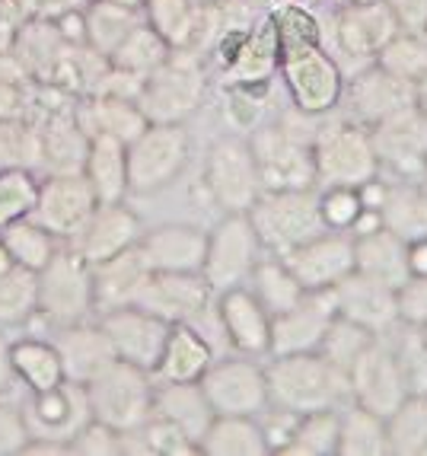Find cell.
I'll return each instance as SVG.
<instances>
[{
    "label": "cell",
    "instance_id": "37",
    "mask_svg": "<svg viewBox=\"0 0 427 456\" xmlns=\"http://www.w3.org/2000/svg\"><path fill=\"white\" fill-rule=\"evenodd\" d=\"M342 415V431H338V453L344 456H380L390 453V437H386V419L376 411L364 409L351 399L338 409Z\"/></svg>",
    "mask_w": 427,
    "mask_h": 456
},
{
    "label": "cell",
    "instance_id": "30",
    "mask_svg": "<svg viewBox=\"0 0 427 456\" xmlns=\"http://www.w3.org/2000/svg\"><path fill=\"white\" fill-rule=\"evenodd\" d=\"M214 345L211 338L198 332L195 326H173L169 329L163 358L153 370L163 383H198L214 364Z\"/></svg>",
    "mask_w": 427,
    "mask_h": 456
},
{
    "label": "cell",
    "instance_id": "41",
    "mask_svg": "<svg viewBox=\"0 0 427 456\" xmlns=\"http://www.w3.org/2000/svg\"><path fill=\"white\" fill-rule=\"evenodd\" d=\"M166 58H169V42L160 36V32L153 29V26L141 23L138 29L125 38L122 45L115 48V54L109 58V64H112L115 70H125V74L147 80V77L160 68Z\"/></svg>",
    "mask_w": 427,
    "mask_h": 456
},
{
    "label": "cell",
    "instance_id": "7",
    "mask_svg": "<svg viewBox=\"0 0 427 456\" xmlns=\"http://www.w3.org/2000/svg\"><path fill=\"white\" fill-rule=\"evenodd\" d=\"M370 144L376 153V175L390 173V183H424L427 179V112L418 102L374 125Z\"/></svg>",
    "mask_w": 427,
    "mask_h": 456
},
{
    "label": "cell",
    "instance_id": "47",
    "mask_svg": "<svg viewBox=\"0 0 427 456\" xmlns=\"http://www.w3.org/2000/svg\"><path fill=\"white\" fill-rule=\"evenodd\" d=\"M380 68L405 80L408 86H418L427 77V42H418L415 36L390 38L380 52Z\"/></svg>",
    "mask_w": 427,
    "mask_h": 456
},
{
    "label": "cell",
    "instance_id": "15",
    "mask_svg": "<svg viewBox=\"0 0 427 456\" xmlns=\"http://www.w3.org/2000/svg\"><path fill=\"white\" fill-rule=\"evenodd\" d=\"M29 441H48L68 450V444L93 421L90 399L84 383L64 380L45 393H32L23 405Z\"/></svg>",
    "mask_w": 427,
    "mask_h": 456
},
{
    "label": "cell",
    "instance_id": "22",
    "mask_svg": "<svg viewBox=\"0 0 427 456\" xmlns=\"http://www.w3.org/2000/svg\"><path fill=\"white\" fill-rule=\"evenodd\" d=\"M217 316H221L223 342L230 345V351L259 361L271 354V316L249 288L217 294Z\"/></svg>",
    "mask_w": 427,
    "mask_h": 456
},
{
    "label": "cell",
    "instance_id": "3",
    "mask_svg": "<svg viewBox=\"0 0 427 456\" xmlns=\"http://www.w3.org/2000/svg\"><path fill=\"white\" fill-rule=\"evenodd\" d=\"M246 214L268 256H287L290 249L310 243L313 236L328 230L316 189L262 191L259 201Z\"/></svg>",
    "mask_w": 427,
    "mask_h": 456
},
{
    "label": "cell",
    "instance_id": "40",
    "mask_svg": "<svg viewBox=\"0 0 427 456\" xmlns=\"http://www.w3.org/2000/svg\"><path fill=\"white\" fill-rule=\"evenodd\" d=\"M386 348L392 351V358L399 361V370L405 377L408 395H427V342L424 329L412 326V322L399 320L380 335Z\"/></svg>",
    "mask_w": 427,
    "mask_h": 456
},
{
    "label": "cell",
    "instance_id": "20",
    "mask_svg": "<svg viewBox=\"0 0 427 456\" xmlns=\"http://www.w3.org/2000/svg\"><path fill=\"white\" fill-rule=\"evenodd\" d=\"M348 383H351L354 403L376 411L383 419H390L392 411L408 399V387H405V377L399 370V361L392 358V351L386 348L380 335L354 361V367L348 370Z\"/></svg>",
    "mask_w": 427,
    "mask_h": 456
},
{
    "label": "cell",
    "instance_id": "14",
    "mask_svg": "<svg viewBox=\"0 0 427 456\" xmlns=\"http://www.w3.org/2000/svg\"><path fill=\"white\" fill-rule=\"evenodd\" d=\"M205 96V74L189 54L173 58L169 54L160 68L153 70L141 86L138 106L153 125H182L185 115L198 109Z\"/></svg>",
    "mask_w": 427,
    "mask_h": 456
},
{
    "label": "cell",
    "instance_id": "10",
    "mask_svg": "<svg viewBox=\"0 0 427 456\" xmlns=\"http://www.w3.org/2000/svg\"><path fill=\"white\" fill-rule=\"evenodd\" d=\"M134 306H144L153 316L166 320L169 326H195L205 338H207V322L221 320L217 316V294L207 288L201 272L195 274L150 272L141 294L134 297Z\"/></svg>",
    "mask_w": 427,
    "mask_h": 456
},
{
    "label": "cell",
    "instance_id": "53",
    "mask_svg": "<svg viewBox=\"0 0 427 456\" xmlns=\"http://www.w3.org/2000/svg\"><path fill=\"white\" fill-rule=\"evenodd\" d=\"M29 444V428H26L23 409L0 403V456L23 453Z\"/></svg>",
    "mask_w": 427,
    "mask_h": 456
},
{
    "label": "cell",
    "instance_id": "24",
    "mask_svg": "<svg viewBox=\"0 0 427 456\" xmlns=\"http://www.w3.org/2000/svg\"><path fill=\"white\" fill-rule=\"evenodd\" d=\"M138 252L150 272L195 274L205 265L207 233L189 224H163V227L144 230Z\"/></svg>",
    "mask_w": 427,
    "mask_h": 456
},
{
    "label": "cell",
    "instance_id": "25",
    "mask_svg": "<svg viewBox=\"0 0 427 456\" xmlns=\"http://www.w3.org/2000/svg\"><path fill=\"white\" fill-rule=\"evenodd\" d=\"M332 294H335L338 316L370 329L374 335H383L386 329L399 322L396 290L383 288L380 281H374V278H367L360 272H351L348 278H342L332 288Z\"/></svg>",
    "mask_w": 427,
    "mask_h": 456
},
{
    "label": "cell",
    "instance_id": "1",
    "mask_svg": "<svg viewBox=\"0 0 427 456\" xmlns=\"http://www.w3.org/2000/svg\"><path fill=\"white\" fill-rule=\"evenodd\" d=\"M268 399L275 409L310 415V411L342 409L351 403V383L342 367H335L322 351L268 358Z\"/></svg>",
    "mask_w": 427,
    "mask_h": 456
},
{
    "label": "cell",
    "instance_id": "9",
    "mask_svg": "<svg viewBox=\"0 0 427 456\" xmlns=\"http://www.w3.org/2000/svg\"><path fill=\"white\" fill-rule=\"evenodd\" d=\"M316 185H348L360 189L376 179V153L370 144V131L354 122H335L316 131L313 137Z\"/></svg>",
    "mask_w": 427,
    "mask_h": 456
},
{
    "label": "cell",
    "instance_id": "8",
    "mask_svg": "<svg viewBox=\"0 0 427 456\" xmlns=\"http://www.w3.org/2000/svg\"><path fill=\"white\" fill-rule=\"evenodd\" d=\"M249 147L259 167L262 191L316 189L313 141H303L290 125H259L249 134Z\"/></svg>",
    "mask_w": 427,
    "mask_h": 456
},
{
    "label": "cell",
    "instance_id": "5",
    "mask_svg": "<svg viewBox=\"0 0 427 456\" xmlns=\"http://www.w3.org/2000/svg\"><path fill=\"white\" fill-rule=\"evenodd\" d=\"M265 256L268 252L262 246L255 227H252L249 214H223L221 221L214 224L211 233H207V252H205V265H201V278H205L214 294L246 288L255 265Z\"/></svg>",
    "mask_w": 427,
    "mask_h": 456
},
{
    "label": "cell",
    "instance_id": "59",
    "mask_svg": "<svg viewBox=\"0 0 427 456\" xmlns=\"http://www.w3.org/2000/svg\"><path fill=\"white\" fill-rule=\"evenodd\" d=\"M421 329H424V342H427V326H421Z\"/></svg>",
    "mask_w": 427,
    "mask_h": 456
},
{
    "label": "cell",
    "instance_id": "55",
    "mask_svg": "<svg viewBox=\"0 0 427 456\" xmlns=\"http://www.w3.org/2000/svg\"><path fill=\"white\" fill-rule=\"evenodd\" d=\"M16 373H13V361H10V342L0 335V395L13 387Z\"/></svg>",
    "mask_w": 427,
    "mask_h": 456
},
{
    "label": "cell",
    "instance_id": "17",
    "mask_svg": "<svg viewBox=\"0 0 427 456\" xmlns=\"http://www.w3.org/2000/svg\"><path fill=\"white\" fill-rule=\"evenodd\" d=\"M100 326L106 329L109 342L115 348V358L128 361L141 370L153 373L163 358L169 338V322L153 316L144 306H118V310L100 313Z\"/></svg>",
    "mask_w": 427,
    "mask_h": 456
},
{
    "label": "cell",
    "instance_id": "60",
    "mask_svg": "<svg viewBox=\"0 0 427 456\" xmlns=\"http://www.w3.org/2000/svg\"><path fill=\"white\" fill-rule=\"evenodd\" d=\"M424 189H427V179H424Z\"/></svg>",
    "mask_w": 427,
    "mask_h": 456
},
{
    "label": "cell",
    "instance_id": "16",
    "mask_svg": "<svg viewBox=\"0 0 427 456\" xmlns=\"http://www.w3.org/2000/svg\"><path fill=\"white\" fill-rule=\"evenodd\" d=\"M96 208H100V198L84 173H58L42 179V185H38L32 221H38L48 233H54L61 243L70 246Z\"/></svg>",
    "mask_w": 427,
    "mask_h": 456
},
{
    "label": "cell",
    "instance_id": "49",
    "mask_svg": "<svg viewBox=\"0 0 427 456\" xmlns=\"http://www.w3.org/2000/svg\"><path fill=\"white\" fill-rule=\"evenodd\" d=\"M319 208L328 230H351L354 221L360 217V211H364V201H360L358 189L332 185V189L319 191Z\"/></svg>",
    "mask_w": 427,
    "mask_h": 456
},
{
    "label": "cell",
    "instance_id": "28",
    "mask_svg": "<svg viewBox=\"0 0 427 456\" xmlns=\"http://www.w3.org/2000/svg\"><path fill=\"white\" fill-rule=\"evenodd\" d=\"M153 415L176 428L185 441L195 444V450L214 421V409L201 383H160L153 393Z\"/></svg>",
    "mask_w": 427,
    "mask_h": 456
},
{
    "label": "cell",
    "instance_id": "19",
    "mask_svg": "<svg viewBox=\"0 0 427 456\" xmlns=\"http://www.w3.org/2000/svg\"><path fill=\"white\" fill-rule=\"evenodd\" d=\"M281 259L303 290H332L354 272V236L348 230H326Z\"/></svg>",
    "mask_w": 427,
    "mask_h": 456
},
{
    "label": "cell",
    "instance_id": "26",
    "mask_svg": "<svg viewBox=\"0 0 427 456\" xmlns=\"http://www.w3.org/2000/svg\"><path fill=\"white\" fill-rule=\"evenodd\" d=\"M354 272L374 278L383 288L399 290L412 278L408 243L399 240V236L386 227H376V230H370V233L354 236Z\"/></svg>",
    "mask_w": 427,
    "mask_h": 456
},
{
    "label": "cell",
    "instance_id": "23",
    "mask_svg": "<svg viewBox=\"0 0 427 456\" xmlns=\"http://www.w3.org/2000/svg\"><path fill=\"white\" fill-rule=\"evenodd\" d=\"M144 236V224L134 211L118 201V205H100L93 211V217L86 221V227L77 236L74 249L84 256L90 265H100V262H109L122 252L134 249Z\"/></svg>",
    "mask_w": 427,
    "mask_h": 456
},
{
    "label": "cell",
    "instance_id": "43",
    "mask_svg": "<svg viewBox=\"0 0 427 456\" xmlns=\"http://www.w3.org/2000/svg\"><path fill=\"white\" fill-rule=\"evenodd\" d=\"M38 313V272L10 265L0 272V329L20 326Z\"/></svg>",
    "mask_w": 427,
    "mask_h": 456
},
{
    "label": "cell",
    "instance_id": "31",
    "mask_svg": "<svg viewBox=\"0 0 427 456\" xmlns=\"http://www.w3.org/2000/svg\"><path fill=\"white\" fill-rule=\"evenodd\" d=\"M383 183V179H380ZM383 198L376 205L380 224L405 240V243H421L427 240V189L424 183H383Z\"/></svg>",
    "mask_w": 427,
    "mask_h": 456
},
{
    "label": "cell",
    "instance_id": "18",
    "mask_svg": "<svg viewBox=\"0 0 427 456\" xmlns=\"http://www.w3.org/2000/svg\"><path fill=\"white\" fill-rule=\"evenodd\" d=\"M335 320V294L332 290H306L297 306H290L287 313L271 320V354L268 358L319 351Z\"/></svg>",
    "mask_w": 427,
    "mask_h": 456
},
{
    "label": "cell",
    "instance_id": "32",
    "mask_svg": "<svg viewBox=\"0 0 427 456\" xmlns=\"http://www.w3.org/2000/svg\"><path fill=\"white\" fill-rule=\"evenodd\" d=\"M150 278V268L141 259L138 246L122 256H115L109 262L93 265V288H96V313L118 310V306H131L134 297L141 294L144 281Z\"/></svg>",
    "mask_w": 427,
    "mask_h": 456
},
{
    "label": "cell",
    "instance_id": "36",
    "mask_svg": "<svg viewBox=\"0 0 427 456\" xmlns=\"http://www.w3.org/2000/svg\"><path fill=\"white\" fill-rule=\"evenodd\" d=\"M10 361H13L16 380L29 393H45V389L64 383L61 354H58L54 342H42V338L10 342Z\"/></svg>",
    "mask_w": 427,
    "mask_h": 456
},
{
    "label": "cell",
    "instance_id": "21",
    "mask_svg": "<svg viewBox=\"0 0 427 456\" xmlns=\"http://www.w3.org/2000/svg\"><path fill=\"white\" fill-rule=\"evenodd\" d=\"M342 106L348 109V122L360 125V128H374L383 118H390L399 109L415 102V86L405 80L392 77L390 70H383L380 64L364 70L360 77L342 84Z\"/></svg>",
    "mask_w": 427,
    "mask_h": 456
},
{
    "label": "cell",
    "instance_id": "46",
    "mask_svg": "<svg viewBox=\"0 0 427 456\" xmlns=\"http://www.w3.org/2000/svg\"><path fill=\"white\" fill-rule=\"evenodd\" d=\"M38 179L29 169H0V230L32 217L38 201Z\"/></svg>",
    "mask_w": 427,
    "mask_h": 456
},
{
    "label": "cell",
    "instance_id": "33",
    "mask_svg": "<svg viewBox=\"0 0 427 456\" xmlns=\"http://www.w3.org/2000/svg\"><path fill=\"white\" fill-rule=\"evenodd\" d=\"M86 151H90V134L77 122L74 109L54 112L42 128V167L58 173H84Z\"/></svg>",
    "mask_w": 427,
    "mask_h": 456
},
{
    "label": "cell",
    "instance_id": "11",
    "mask_svg": "<svg viewBox=\"0 0 427 456\" xmlns=\"http://www.w3.org/2000/svg\"><path fill=\"white\" fill-rule=\"evenodd\" d=\"M207 195L223 214H246L262 195V179L249 137L223 134L207 151L205 163Z\"/></svg>",
    "mask_w": 427,
    "mask_h": 456
},
{
    "label": "cell",
    "instance_id": "58",
    "mask_svg": "<svg viewBox=\"0 0 427 456\" xmlns=\"http://www.w3.org/2000/svg\"><path fill=\"white\" fill-rule=\"evenodd\" d=\"M112 4H125V7H141V0H112Z\"/></svg>",
    "mask_w": 427,
    "mask_h": 456
},
{
    "label": "cell",
    "instance_id": "12",
    "mask_svg": "<svg viewBox=\"0 0 427 456\" xmlns=\"http://www.w3.org/2000/svg\"><path fill=\"white\" fill-rule=\"evenodd\" d=\"M189 131L182 125H147L128 144V191L153 195L176 183L189 163Z\"/></svg>",
    "mask_w": 427,
    "mask_h": 456
},
{
    "label": "cell",
    "instance_id": "54",
    "mask_svg": "<svg viewBox=\"0 0 427 456\" xmlns=\"http://www.w3.org/2000/svg\"><path fill=\"white\" fill-rule=\"evenodd\" d=\"M42 20H64V16L84 13L93 0H29Z\"/></svg>",
    "mask_w": 427,
    "mask_h": 456
},
{
    "label": "cell",
    "instance_id": "27",
    "mask_svg": "<svg viewBox=\"0 0 427 456\" xmlns=\"http://www.w3.org/2000/svg\"><path fill=\"white\" fill-rule=\"evenodd\" d=\"M54 348L61 354L64 380L74 383H90L106 364L115 361V348L109 342L106 329L100 322H74V326H61Z\"/></svg>",
    "mask_w": 427,
    "mask_h": 456
},
{
    "label": "cell",
    "instance_id": "42",
    "mask_svg": "<svg viewBox=\"0 0 427 456\" xmlns=\"http://www.w3.org/2000/svg\"><path fill=\"white\" fill-rule=\"evenodd\" d=\"M338 431H342V415H338V409L300 415L294 431H290L287 444L281 447V453H294V456L338 453Z\"/></svg>",
    "mask_w": 427,
    "mask_h": 456
},
{
    "label": "cell",
    "instance_id": "2",
    "mask_svg": "<svg viewBox=\"0 0 427 456\" xmlns=\"http://www.w3.org/2000/svg\"><path fill=\"white\" fill-rule=\"evenodd\" d=\"M278 29V52L284 54V70H287L290 96L300 112H322L332 109L342 96V80H338L335 64L322 58L316 48L313 20L300 10H287L275 23Z\"/></svg>",
    "mask_w": 427,
    "mask_h": 456
},
{
    "label": "cell",
    "instance_id": "34",
    "mask_svg": "<svg viewBox=\"0 0 427 456\" xmlns=\"http://www.w3.org/2000/svg\"><path fill=\"white\" fill-rule=\"evenodd\" d=\"M198 453L207 456H262L271 453L259 415H214Z\"/></svg>",
    "mask_w": 427,
    "mask_h": 456
},
{
    "label": "cell",
    "instance_id": "13",
    "mask_svg": "<svg viewBox=\"0 0 427 456\" xmlns=\"http://www.w3.org/2000/svg\"><path fill=\"white\" fill-rule=\"evenodd\" d=\"M198 383L214 415H262L271 405L265 364H259V358L237 354V351L227 358H214V364L207 367Z\"/></svg>",
    "mask_w": 427,
    "mask_h": 456
},
{
    "label": "cell",
    "instance_id": "39",
    "mask_svg": "<svg viewBox=\"0 0 427 456\" xmlns=\"http://www.w3.org/2000/svg\"><path fill=\"white\" fill-rule=\"evenodd\" d=\"M0 243H4V249H7L13 265L29 268V272H42V268L54 259V252L64 246L58 236L48 233V230L38 221H32V217H23V221H16L0 230Z\"/></svg>",
    "mask_w": 427,
    "mask_h": 456
},
{
    "label": "cell",
    "instance_id": "29",
    "mask_svg": "<svg viewBox=\"0 0 427 456\" xmlns=\"http://www.w3.org/2000/svg\"><path fill=\"white\" fill-rule=\"evenodd\" d=\"M84 175L90 179L100 205H118L128 195V144L106 131L90 134Z\"/></svg>",
    "mask_w": 427,
    "mask_h": 456
},
{
    "label": "cell",
    "instance_id": "45",
    "mask_svg": "<svg viewBox=\"0 0 427 456\" xmlns=\"http://www.w3.org/2000/svg\"><path fill=\"white\" fill-rule=\"evenodd\" d=\"M42 167V128H32L23 118H0V169Z\"/></svg>",
    "mask_w": 427,
    "mask_h": 456
},
{
    "label": "cell",
    "instance_id": "50",
    "mask_svg": "<svg viewBox=\"0 0 427 456\" xmlns=\"http://www.w3.org/2000/svg\"><path fill=\"white\" fill-rule=\"evenodd\" d=\"M150 13H153V29L166 38L169 45L173 42H182L185 32H191V10L185 0H150Z\"/></svg>",
    "mask_w": 427,
    "mask_h": 456
},
{
    "label": "cell",
    "instance_id": "4",
    "mask_svg": "<svg viewBox=\"0 0 427 456\" xmlns=\"http://www.w3.org/2000/svg\"><path fill=\"white\" fill-rule=\"evenodd\" d=\"M153 373L115 358L102 367L90 383H86V399H90L93 419L109 425L118 434H131L144 428L153 415Z\"/></svg>",
    "mask_w": 427,
    "mask_h": 456
},
{
    "label": "cell",
    "instance_id": "44",
    "mask_svg": "<svg viewBox=\"0 0 427 456\" xmlns=\"http://www.w3.org/2000/svg\"><path fill=\"white\" fill-rule=\"evenodd\" d=\"M390 453L427 456V395H408L386 419Z\"/></svg>",
    "mask_w": 427,
    "mask_h": 456
},
{
    "label": "cell",
    "instance_id": "48",
    "mask_svg": "<svg viewBox=\"0 0 427 456\" xmlns=\"http://www.w3.org/2000/svg\"><path fill=\"white\" fill-rule=\"evenodd\" d=\"M374 338L376 335L370 332V329H364V326H358V322L338 316V320L332 322V329H328L326 342H322L319 351L332 361V364L342 367V370L348 373L354 367V361H358L360 354L374 345Z\"/></svg>",
    "mask_w": 427,
    "mask_h": 456
},
{
    "label": "cell",
    "instance_id": "35",
    "mask_svg": "<svg viewBox=\"0 0 427 456\" xmlns=\"http://www.w3.org/2000/svg\"><path fill=\"white\" fill-rule=\"evenodd\" d=\"M138 26V10L125 7V4L93 0L90 7L84 10V42L93 52H100L102 58H112L115 48L122 45Z\"/></svg>",
    "mask_w": 427,
    "mask_h": 456
},
{
    "label": "cell",
    "instance_id": "38",
    "mask_svg": "<svg viewBox=\"0 0 427 456\" xmlns=\"http://www.w3.org/2000/svg\"><path fill=\"white\" fill-rule=\"evenodd\" d=\"M246 288L255 294V300L265 306L271 320L281 316V313H287L290 306H297L306 294L297 278H294V272L284 265L281 256H265V259L255 265V272H252Z\"/></svg>",
    "mask_w": 427,
    "mask_h": 456
},
{
    "label": "cell",
    "instance_id": "51",
    "mask_svg": "<svg viewBox=\"0 0 427 456\" xmlns=\"http://www.w3.org/2000/svg\"><path fill=\"white\" fill-rule=\"evenodd\" d=\"M68 453H90V456H109L122 453V434L112 431L109 425L93 419L84 431L68 444Z\"/></svg>",
    "mask_w": 427,
    "mask_h": 456
},
{
    "label": "cell",
    "instance_id": "6",
    "mask_svg": "<svg viewBox=\"0 0 427 456\" xmlns=\"http://www.w3.org/2000/svg\"><path fill=\"white\" fill-rule=\"evenodd\" d=\"M38 313L58 326H74L96 313L93 265L74 246H61L38 272Z\"/></svg>",
    "mask_w": 427,
    "mask_h": 456
},
{
    "label": "cell",
    "instance_id": "56",
    "mask_svg": "<svg viewBox=\"0 0 427 456\" xmlns=\"http://www.w3.org/2000/svg\"><path fill=\"white\" fill-rule=\"evenodd\" d=\"M415 102H418V106L427 112V77H424V80H421L418 86H415Z\"/></svg>",
    "mask_w": 427,
    "mask_h": 456
},
{
    "label": "cell",
    "instance_id": "52",
    "mask_svg": "<svg viewBox=\"0 0 427 456\" xmlns=\"http://www.w3.org/2000/svg\"><path fill=\"white\" fill-rule=\"evenodd\" d=\"M399 320L412 326H427V274H412L402 288L396 290Z\"/></svg>",
    "mask_w": 427,
    "mask_h": 456
},
{
    "label": "cell",
    "instance_id": "57",
    "mask_svg": "<svg viewBox=\"0 0 427 456\" xmlns=\"http://www.w3.org/2000/svg\"><path fill=\"white\" fill-rule=\"evenodd\" d=\"M10 265H13V262H10L7 249H4V243H0V272H4V268H10Z\"/></svg>",
    "mask_w": 427,
    "mask_h": 456
}]
</instances>
